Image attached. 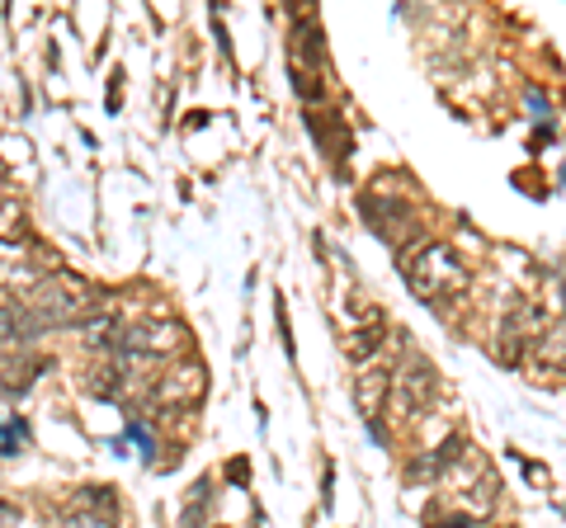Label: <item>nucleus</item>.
Returning a JSON list of instances; mask_svg holds the SVG:
<instances>
[{
    "instance_id": "f257e3e1",
    "label": "nucleus",
    "mask_w": 566,
    "mask_h": 528,
    "mask_svg": "<svg viewBox=\"0 0 566 528\" xmlns=\"http://www.w3.org/2000/svg\"><path fill=\"white\" fill-rule=\"evenodd\" d=\"M406 284L420 303H458L472 284V270L449 241H424L420 251L406 260Z\"/></svg>"
},
{
    "instance_id": "f03ea898",
    "label": "nucleus",
    "mask_w": 566,
    "mask_h": 528,
    "mask_svg": "<svg viewBox=\"0 0 566 528\" xmlns=\"http://www.w3.org/2000/svg\"><path fill=\"white\" fill-rule=\"evenodd\" d=\"M29 311L39 316V326H43V330H62V326H81V321H91V316L99 311V303H95V288L85 284L81 274L57 270V274L39 278V288H33Z\"/></svg>"
},
{
    "instance_id": "7ed1b4c3",
    "label": "nucleus",
    "mask_w": 566,
    "mask_h": 528,
    "mask_svg": "<svg viewBox=\"0 0 566 528\" xmlns=\"http://www.w3.org/2000/svg\"><path fill=\"white\" fill-rule=\"evenodd\" d=\"M118 349L128 359H175L189 349V330L180 321H137V326H123Z\"/></svg>"
},
{
    "instance_id": "20e7f679",
    "label": "nucleus",
    "mask_w": 566,
    "mask_h": 528,
    "mask_svg": "<svg viewBox=\"0 0 566 528\" xmlns=\"http://www.w3.org/2000/svg\"><path fill=\"white\" fill-rule=\"evenodd\" d=\"M203 392H208V368L199 359H175L161 373V382L151 387V397L161 406H199Z\"/></svg>"
},
{
    "instance_id": "39448f33",
    "label": "nucleus",
    "mask_w": 566,
    "mask_h": 528,
    "mask_svg": "<svg viewBox=\"0 0 566 528\" xmlns=\"http://www.w3.org/2000/svg\"><path fill=\"white\" fill-rule=\"evenodd\" d=\"M387 397H392V373H387V368H368V373H359V382H354V406H359V415L368 420L374 439H382Z\"/></svg>"
},
{
    "instance_id": "423d86ee",
    "label": "nucleus",
    "mask_w": 566,
    "mask_h": 528,
    "mask_svg": "<svg viewBox=\"0 0 566 528\" xmlns=\"http://www.w3.org/2000/svg\"><path fill=\"white\" fill-rule=\"evenodd\" d=\"M392 392L401 397V406L406 411H420V406H430L434 401V392H439V373L424 359H411L406 363V373H397V382H392Z\"/></svg>"
},
{
    "instance_id": "0eeeda50",
    "label": "nucleus",
    "mask_w": 566,
    "mask_h": 528,
    "mask_svg": "<svg viewBox=\"0 0 566 528\" xmlns=\"http://www.w3.org/2000/svg\"><path fill=\"white\" fill-rule=\"evenodd\" d=\"M43 336L39 316L29 311V303H6L0 307V349H24Z\"/></svg>"
},
{
    "instance_id": "6e6552de",
    "label": "nucleus",
    "mask_w": 566,
    "mask_h": 528,
    "mask_svg": "<svg viewBox=\"0 0 566 528\" xmlns=\"http://www.w3.org/2000/svg\"><path fill=\"white\" fill-rule=\"evenodd\" d=\"M534 363L547 368V373H562V368H566V316L553 330H543V336L534 340Z\"/></svg>"
},
{
    "instance_id": "1a4fd4ad",
    "label": "nucleus",
    "mask_w": 566,
    "mask_h": 528,
    "mask_svg": "<svg viewBox=\"0 0 566 528\" xmlns=\"http://www.w3.org/2000/svg\"><path fill=\"white\" fill-rule=\"evenodd\" d=\"M378 345H382V316H378V311H368V316H364V326L349 336V355H354V359H374V355H378Z\"/></svg>"
},
{
    "instance_id": "9d476101",
    "label": "nucleus",
    "mask_w": 566,
    "mask_h": 528,
    "mask_svg": "<svg viewBox=\"0 0 566 528\" xmlns=\"http://www.w3.org/2000/svg\"><path fill=\"white\" fill-rule=\"evenodd\" d=\"M71 509H85V515H114L118 496H114V486H85V490H76V505Z\"/></svg>"
},
{
    "instance_id": "9b49d317",
    "label": "nucleus",
    "mask_w": 566,
    "mask_h": 528,
    "mask_svg": "<svg viewBox=\"0 0 566 528\" xmlns=\"http://www.w3.org/2000/svg\"><path fill=\"white\" fill-rule=\"evenodd\" d=\"M24 444H29V420H6L0 425V457H20Z\"/></svg>"
},
{
    "instance_id": "f8f14e48",
    "label": "nucleus",
    "mask_w": 566,
    "mask_h": 528,
    "mask_svg": "<svg viewBox=\"0 0 566 528\" xmlns=\"http://www.w3.org/2000/svg\"><path fill=\"white\" fill-rule=\"evenodd\" d=\"M62 528H114V515H85V509H71Z\"/></svg>"
},
{
    "instance_id": "ddd939ff",
    "label": "nucleus",
    "mask_w": 566,
    "mask_h": 528,
    "mask_svg": "<svg viewBox=\"0 0 566 528\" xmlns=\"http://www.w3.org/2000/svg\"><path fill=\"white\" fill-rule=\"evenodd\" d=\"M128 439L142 448V457H156V439H151V430L142 425V420H128Z\"/></svg>"
},
{
    "instance_id": "4468645a",
    "label": "nucleus",
    "mask_w": 566,
    "mask_h": 528,
    "mask_svg": "<svg viewBox=\"0 0 566 528\" xmlns=\"http://www.w3.org/2000/svg\"><path fill=\"white\" fill-rule=\"evenodd\" d=\"M20 203H0V236H14L20 232Z\"/></svg>"
},
{
    "instance_id": "2eb2a0df",
    "label": "nucleus",
    "mask_w": 566,
    "mask_h": 528,
    "mask_svg": "<svg viewBox=\"0 0 566 528\" xmlns=\"http://www.w3.org/2000/svg\"><path fill=\"white\" fill-rule=\"evenodd\" d=\"M0 425H6V420H0Z\"/></svg>"
}]
</instances>
